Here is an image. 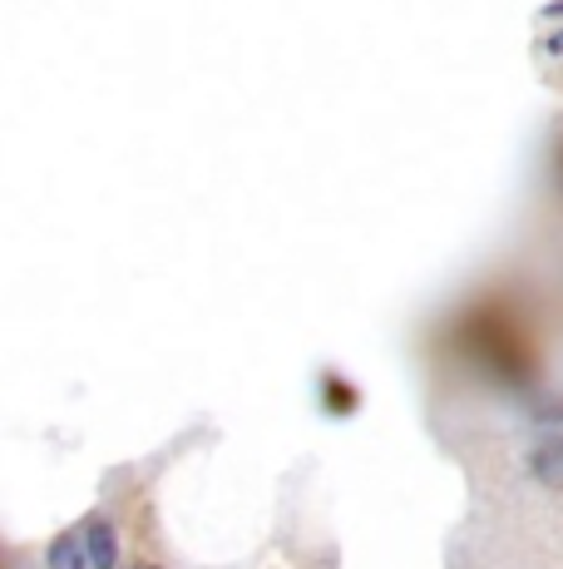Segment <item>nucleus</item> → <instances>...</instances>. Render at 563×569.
I'll return each mask as SVG.
<instances>
[{
	"instance_id": "obj_2",
	"label": "nucleus",
	"mask_w": 563,
	"mask_h": 569,
	"mask_svg": "<svg viewBox=\"0 0 563 569\" xmlns=\"http://www.w3.org/2000/svg\"><path fill=\"white\" fill-rule=\"evenodd\" d=\"M85 545H89V559H95V569H119V555H114V530H109L105 520H95V525L85 530Z\"/></svg>"
},
{
	"instance_id": "obj_1",
	"label": "nucleus",
	"mask_w": 563,
	"mask_h": 569,
	"mask_svg": "<svg viewBox=\"0 0 563 569\" xmlns=\"http://www.w3.org/2000/svg\"><path fill=\"white\" fill-rule=\"evenodd\" d=\"M95 559H89V545L75 535H60L50 545V569H89Z\"/></svg>"
}]
</instances>
